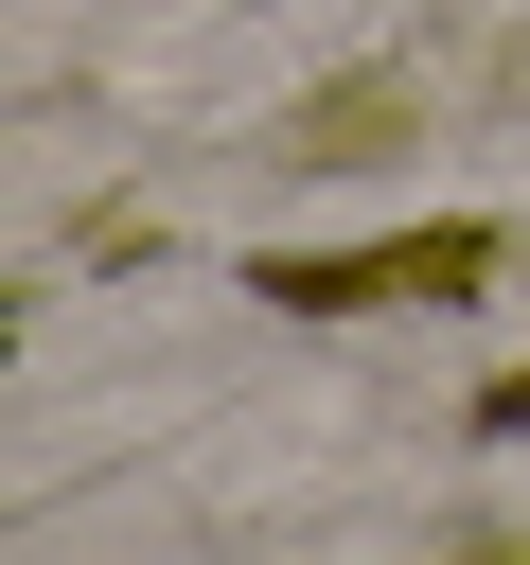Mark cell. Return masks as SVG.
I'll return each instance as SVG.
<instances>
[{
    "mask_svg": "<svg viewBox=\"0 0 530 565\" xmlns=\"http://www.w3.org/2000/svg\"><path fill=\"white\" fill-rule=\"evenodd\" d=\"M477 424H530V371H512V388H495V406H477Z\"/></svg>",
    "mask_w": 530,
    "mask_h": 565,
    "instance_id": "obj_3",
    "label": "cell"
},
{
    "mask_svg": "<svg viewBox=\"0 0 530 565\" xmlns=\"http://www.w3.org/2000/svg\"><path fill=\"white\" fill-rule=\"evenodd\" d=\"M477 265H495V230H424V247H353V265H265V300H318V318L336 300H459Z\"/></svg>",
    "mask_w": 530,
    "mask_h": 565,
    "instance_id": "obj_1",
    "label": "cell"
},
{
    "mask_svg": "<svg viewBox=\"0 0 530 565\" xmlns=\"http://www.w3.org/2000/svg\"><path fill=\"white\" fill-rule=\"evenodd\" d=\"M389 124H406V71H353V88L283 106V159L300 177H353V159H389Z\"/></svg>",
    "mask_w": 530,
    "mask_h": 565,
    "instance_id": "obj_2",
    "label": "cell"
}]
</instances>
